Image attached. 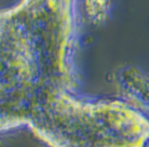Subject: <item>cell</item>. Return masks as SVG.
<instances>
[{
	"mask_svg": "<svg viewBox=\"0 0 149 147\" xmlns=\"http://www.w3.org/2000/svg\"><path fill=\"white\" fill-rule=\"evenodd\" d=\"M84 21L93 25H104L111 18L115 0H79Z\"/></svg>",
	"mask_w": 149,
	"mask_h": 147,
	"instance_id": "3957f363",
	"label": "cell"
},
{
	"mask_svg": "<svg viewBox=\"0 0 149 147\" xmlns=\"http://www.w3.org/2000/svg\"><path fill=\"white\" fill-rule=\"evenodd\" d=\"M119 95L149 111V72L137 65H124L116 72Z\"/></svg>",
	"mask_w": 149,
	"mask_h": 147,
	"instance_id": "7a4b0ae2",
	"label": "cell"
},
{
	"mask_svg": "<svg viewBox=\"0 0 149 147\" xmlns=\"http://www.w3.org/2000/svg\"><path fill=\"white\" fill-rule=\"evenodd\" d=\"M79 0L0 8V135L27 128L56 147L81 90Z\"/></svg>",
	"mask_w": 149,
	"mask_h": 147,
	"instance_id": "6da1fadb",
	"label": "cell"
}]
</instances>
